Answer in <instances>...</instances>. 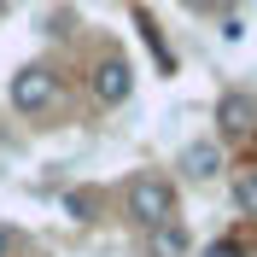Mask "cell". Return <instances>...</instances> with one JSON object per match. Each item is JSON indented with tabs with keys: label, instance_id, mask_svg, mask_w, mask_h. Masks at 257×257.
I'll return each mask as SVG.
<instances>
[{
	"label": "cell",
	"instance_id": "10",
	"mask_svg": "<svg viewBox=\"0 0 257 257\" xmlns=\"http://www.w3.org/2000/svg\"><path fill=\"white\" fill-rule=\"evenodd\" d=\"M205 257H245V245H240V240H210Z\"/></svg>",
	"mask_w": 257,
	"mask_h": 257
},
{
	"label": "cell",
	"instance_id": "5",
	"mask_svg": "<svg viewBox=\"0 0 257 257\" xmlns=\"http://www.w3.org/2000/svg\"><path fill=\"white\" fill-rule=\"evenodd\" d=\"M94 99L99 105H128V99H135V64H128L123 53H105V59L94 64Z\"/></svg>",
	"mask_w": 257,
	"mask_h": 257
},
{
	"label": "cell",
	"instance_id": "2",
	"mask_svg": "<svg viewBox=\"0 0 257 257\" xmlns=\"http://www.w3.org/2000/svg\"><path fill=\"white\" fill-rule=\"evenodd\" d=\"M6 99H12V111H24V117L53 111V99H59V70H53V64H18L12 82H6Z\"/></svg>",
	"mask_w": 257,
	"mask_h": 257
},
{
	"label": "cell",
	"instance_id": "1",
	"mask_svg": "<svg viewBox=\"0 0 257 257\" xmlns=\"http://www.w3.org/2000/svg\"><path fill=\"white\" fill-rule=\"evenodd\" d=\"M123 216L135 228H158V222H176V181L158 176V170H135L123 181Z\"/></svg>",
	"mask_w": 257,
	"mask_h": 257
},
{
	"label": "cell",
	"instance_id": "4",
	"mask_svg": "<svg viewBox=\"0 0 257 257\" xmlns=\"http://www.w3.org/2000/svg\"><path fill=\"white\" fill-rule=\"evenodd\" d=\"M251 135H257V99L245 88L216 94V135L210 141H251Z\"/></svg>",
	"mask_w": 257,
	"mask_h": 257
},
{
	"label": "cell",
	"instance_id": "6",
	"mask_svg": "<svg viewBox=\"0 0 257 257\" xmlns=\"http://www.w3.org/2000/svg\"><path fill=\"white\" fill-rule=\"evenodd\" d=\"M141 245H146V257H193V234H187V222H158V228H146L141 234Z\"/></svg>",
	"mask_w": 257,
	"mask_h": 257
},
{
	"label": "cell",
	"instance_id": "3",
	"mask_svg": "<svg viewBox=\"0 0 257 257\" xmlns=\"http://www.w3.org/2000/svg\"><path fill=\"white\" fill-rule=\"evenodd\" d=\"M176 170H181V181H193V187H210V181L228 170V152H222V141L199 135V141H187L176 152Z\"/></svg>",
	"mask_w": 257,
	"mask_h": 257
},
{
	"label": "cell",
	"instance_id": "7",
	"mask_svg": "<svg viewBox=\"0 0 257 257\" xmlns=\"http://www.w3.org/2000/svg\"><path fill=\"white\" fill-rule=\"evenodd\" d=\"M64 216H70V222H99V216H105V193L99 187H70L64 193Z\"/></svg>",
	"mask_w": 257,
	"mask_h": 257
},
{
	"label": "cell",
	"instance_id": "9",
	"mask_svg": "<svg viewBox=\"0 0 257 257\" xmlns=\"http://www.w3.org/2000/svg\"><path fill=\"white\" fill-rule=\"evenodd\" d=\"M18 245H24V234L12 222H0V257H18Z\"/></svg>",
	"mask_w": 257,
	"mask_h": 257
},
{
	"label": "cell",
	"instance_id": "8",
	"mask_svg": "<svg viewBox=\"0 0 257 257\" xmlns=\"http://www.w3.org/2000/svg\"><path fill=\"white\" fill-rule=\"evenodd\" d=\"M234 210L240 216H257V170H234Z\"/></svg>",
	"mask_w": 257,
	"mask_h": 257
}]
</instances>
